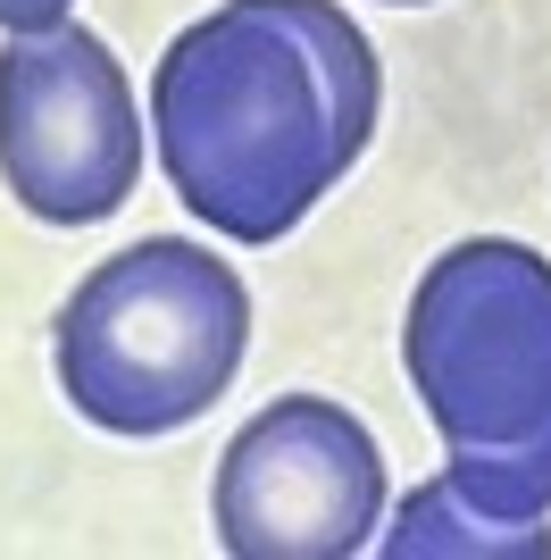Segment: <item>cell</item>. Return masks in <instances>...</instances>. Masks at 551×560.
<instances>
[{
	"label": "cell",
	"mask_w": 551,
	"mask_h": 560,
	"mask_svg": "<svg viewBox=\"0 0 551 560\" xmlns=\"http://www.w3.org/2000/svg\"><path fill=\"white\" fill-rule=\"evenodd\" d=\"M376 101V50L335 0H218L151 68V135L209 234L276 243L360 167Z\"/></svg>",
	"instance_id": "cell-1"
},
{
	"label": "cell",
	"mask_w": 551,
	"mask_h": 560,
	"mask_svg": "<svg viewBox=\"0 0 551 560\" xmlns=\"http://www.w3.org/2000/svg\"><path fill=\"white\" fill-rule=\"evenodd\" d=\"M401 369L426 401L452 477L493 511H551V259L477 234L418 277Z\"/></svg>",
	"instance_id": "cell-2"
},
{
	"label": "cell",
	"mask_w": 551,
	"mask_h": 560,
	"mask_svg": "<svg viewBox=\"0 0 551 560\" xmlns=\"http://www.w3.org/2000/svg\"><path fill=\"white\" fill-rule=\"evenodd\" d=\"M251 351V293L209 243L142 234L68 293L50 369L75 419L109 435H176L234 385Z\"/></svg>",
	"instance_id": "cell-3"
},
{
	"label": "cell",
	"mask_w": 551,
	"mask_h": 560,
	"mask_svg": "<svg viewBox=\"0 0 551 560\" xmlns=\"http://www.w3.org/2000/svg\"><path fill=\"white\" fill-rule=\"evenodd\" d=\"M0 185L43 226H101L142 185V109L92 25L9 34L0 50Z\"/></svg>",
	"instance_id": "cell-4"
},
{
	"label": "cell",
	"mask_w": 551,
	"mask_h": 560,
	"mask_svg": "<svg viewBox=\"0 0 551 560\" xmlns=\"http://www.w3.org/2000/svg\"><path fill=\"white\" fill-rule=\"evenodd\" d=\"M385 518V452L326 394H276L218 460V544L234 560H351Z\"/></svg>",
	"instance_id": "cell-5"
},
{
	"label": "cell",
	"mask_w": 551,
	"mask_h": 560,
	"mask_svg": "<svg viewBox=\"0 0 551 560\" xmlns=\"http://www.w3.org/2000/svg\"><path fill=\"white\" fill-rule=\"evenodd\" d=\"M392 560H435V552H484V560H551V527L518 511H493L459 486L452 468L401 502V527L385 536Z\"/></svg>",
	"instance_id": "cell-6"
},
{
	"label": "cell",
	"mask_w": 551,
	"mask_h": 560,
	"mask_svg": "<svg viewBox=\"0 0 551 560\" xmlns=\"http://www.w3.org/2000/svg\"><path fill=\"white\" fill-rule=\"evenodd\" d=\"M75 0H0V34H50V25H68Z\"/></svg>",
	"instance_id": "cell-7"
},
{
	"label": "cell",
	"mask_w": 551,
	"mask_h": 560,
	"mask_svg": "<svg viewBox=\"0 0 551 560\" xmlns=\"http://www.w3.org/2000/svg\"><path fill=\"white\" fill-rule=\"evenodd\" d=\"M401 9H426V0H401Z\"/></svg>",
	"instance_id": "cell-8"
}]
</instances>
